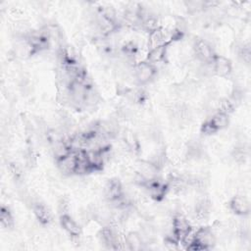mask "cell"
<instances>
[{
    "mask_svg": "<svg viewBox=\"0 0 251 251\" xmlns=\"http://www.w3.org/2000/svg\"><path fill=\"white\" fill-rule=\"evenodd\" d=\"M0 223L5 228H11L14 226V217L10 209L6 206H2L0 210Z\"/></svg>",
    "mask_w": 251,
    "mask_h": 251,
    "instance_id": "cell-18",
    "label": "cell"
},
{
    "mask_svg": "<svg viewBox=\"0 0 251 251\" xmlns=\"http://www.w3.org/2000/svg\"><path fill=\"white\" fill-rule=\"evenodd\" d=\"M229 210L239 217H246L250 213V204L246 197L242 195H235L228 201Z\"/></svg>",
    "mask_w": 251,
    "mask_h": 251,
    "instance_id": "cell-7",
    "label": "cell"
},
{
    "mask_svg": "<svg viewBox=\"0 0 251 251\" xmlns=\"http://www.w3.org/2000/svg\"><path fill=\"white\" fill-rule=\"evenodd\" d=\"M213 75L220 77H226L230 75L232 71V64L229 59L225 56L217 55L212 62Z\"/></svg>",
    "mask_w": 251,
    "mask_h": 251,
    "instance_id": "cell-9",
    "label": "cell"
},
{
    "mask_svg": "<svg viewBox=\"0 0 251 251\" xmlns=\"http://www.w3.org/2000/svg\"><path fill=\"white\" fill-rule=\"evenodd\" d=\"M100 102V95L97 92V90L90 85L87 89L84 102H83V108H95Z\"/></svg>",
    "mask_w": 251,
    "mask_h": 251,
    "instance_id": "cell-16",
    "label": "cell"
},
{
    "mask_svg": "<svg viewBox=\"0 0 251 251\" xmlns=\"http://www.w3.org/2000/svg\"><path fill=\"white\" fill-rule=\"evenodd\" d=\"M125 242L129 250H141L146 244L141 233L137 231H128L125 235Z\"/></svg>",
    "mask_w": 251,
    "mask_h": 251,
    "instance_id": "cell-13",
    "label": "cell"
},
{
    "mask_svg": "<svg viewBox=\"0 0 251 251\" xmlns=\"http://www.w3.org/2000/svg\"><path fill=\"white\" fill-rule=\"evenodd\" d=\"M216 244V237L212 229L202 226L194 231L192 243L187 247L188 250H208Z\"/></svg>",
    "mask_w": 251,
    "mask_h": 251,
    "instance_id": "cell-1",
    "label": "cell"
},
{
    "mask_svg": "<svg viewBox=\"0 0 251 251\" xmlns=\"http://www.w3.org/2000/svg\"><path fill=\"white\" fill-rule=\"evenodd\" d=\"M192 226L185 216L180 213H176L172 220V234L180 243L182 239L191 231Z\"/></svg>",
    "mask_w": 251,
    "mask_h": 251,
    "instance_id": "cell-4",
    "label": "cell"
},
{
    "mask_svg": "<svg viewBox=\"0 0 251 251\" xmlns=\"http://www.w3.org/2000/svg\"><path fill=\"white\" fill-rule=\"evenodd\" d=\"M147 195L154 201H162L169 192V185L167 182H163L157 178L150 179L143 187Z\"/></svg>",
    "mask_w": 251,
    "mask_h": 251,
    "instance_id": "cell-5",
    "label": "cell"
},
{
    "mask_svg": "<svg viewBox=\"0 0 251 251\" xmlns=\"http://www.w3.org/2000/svg\"><path fill=\"white\" fill-rule=\"evenodd\" d=\"M59 222L62 228L73 238H78L81 234L80 225L69 214H61L59 217Z\"/></svg>",
    "mask_w": 251,
    "mask_h": 251,
    "instance_id": "cell-8",
    "label": "cell"
},
{
    "mask_svg": "<svg viewBox=\"0 0 251 251\" xmlns=\"http://www.w3.org/2000/svg\"><path fill=\"white\" fill-rule=\"evenodd\" d=\"M167 47H168V44H165V45H161V46L149 49L146 54L145 61H147L151 64H154V65L162 62L166 57Z\"/></svg>",
    "mask_w": 251,
    "mask_h": 251,
    "instance_id": "cell-14",
    "label": "cell"
},
{
    "mask_svg": "<svg viewBox=\"0 0 251 251\" xmlns=\"http://www.w3.org/2000/svg\"><path fill=\"white\" fill-rule=\"evenodd\" d=\"M125 194L124 186L118 178H112L107 181L104 186V196L106 200L111 204L120 200Z\"/></svg>",
    "mask_w": 251,
    "mask_h": 251,
    "instance_id": "cell-6",
    "label": "cell"
},
{
    "mask_svg": "<svg viewBox=\"0 0 251 251\" xmlns=\"http://www.w3.org/2000/svg\"><path fill=\"white\" fill-rule=\"evenodd\" d=\"M185 7L189 13H197L204 10V1H188L185 2Z\"/></svg>",
    "mask_w": 251,
    "mask_h": 251,
    "instance_id": "cell-21",
    "label": "cell"
},
{
    "mask_svg": "<svg viewBox=\"0 0 251 251\" xmlns=\"http://www.w3.org/2000/svg\"><path fill=\"white\" fill-rule=\"evenodd\" d=\"M200 130H201V133H203L204 135H212L214 133H217V130L214 128V126H212V124L208 119L202 124Z\"/></svg>",
    "mask_w": 251,
    "mask_h": 251,
    "instance_id": "cell-22",
    "label": "cell"
},
{
    "mask_svg": "<svg viewBox=\"0 0 251 251\" xmlns=\"http://www.w3.org/2000/svg\"><path fill=\"white\" fill-rule=\"evenodd\" d=\"M55 162H56L58 170L62 174H64L66 176L75 175L76 164H77V157H76L75 152H71L67 156H65L61 159L55 160Z\"/></svg>",
    "mask_w": 251,
    "mask_h": 251,
    "instance_id": "cell-10",
    "label": "cell"
},
{
    "mask_svg": "<svg viewBox=\"0 0 251 251\" xmlns=\"http://www.w3.org/2000/svg\"><path fill=\"white\" fill-rule=\"evenodd\" d=\"M31 209L32 213L35 217V219L39 222L42 226H49L52 222V214L48 207L39 201H33L31 203Z\"/></svg>",
    "mask_w": 251,
    "mask_h": 251,
    "instance_id": "cell-11",
    "label": "cell"
},
{
    "mask_svg": "<svg viewBox=\"0 0 251 251\" xmlns=\"http://www.w3.org/2000/svg\"><path fill=\"white\" fill-rule=\"evenodd\" d=\"M214 128L218 131L225 129L227 127L229 124V115L222 113V112H215L211 118L208 119Z\"/></svg>",
    "mask_w": 251,
    "mask_h": 251,
    "instance_id": "cell-15",
    "label": "cell"
},
{
    "mask_svg": "<svg viewBox=\"0 0 251 251\" xmlns=\"http://www.w3.org/2000/svg\"><path fill=\"white\" fill-rule=\"evenodd\" d=\"M192 48L196 60L201 64H212L217 56L212 45L204 39H196Z\"/></svg>",
    "mask_w": 251,
    "mask_h": 251,
    "instance_id": "cell-3",
    "label": "cell"
},
{
    "mask_svg": "<svg viewBox=\"0 0 251 251\" xmlns=\"http://www.w3.org/2000/svg\"><path fill=\"white\" fill-rule=\"evenodd\" d=\"M123 141L126 147L132 153H135L139 150V143L135 134L130 130H126L123 133Z\"/></svg>",
    "mask_w": 251,
    "mask_h": 251,
    "instance_id": "cell-17",
    "label": "cell"
},
{
    "mask_svg": "<svg viewBox=\"0 0 251 251\" xmlns=\"http://www.w3.org/2000/svg\"><path fill=\"white\" fill-rule=\"evenodd\" d=\"M211 201L208 197H201L199 198L194 206L193 209V216L196 219V221H204L208 218L210 211H211Z\"/></svg>",
    "mask_w": 251,
    "mask_h": 251,
    "instance_id": "cell-12",
    "label": "cell"
},
{
    "mask_svg": "<svg viewBox=\"0 0 251 251\" xmlns=\"http://www.w3.org/2000/svg\"><path fill=\"white\" fill-rule=\"evenodd\" d=\"M231 157L232 159L236 162V163H239V164H242L246 161L247 157H248V152H247V149H245L244 145H239V146H236L232 153H231Z\"/></svg>",
    "mask_w": 251,
    "mask_h": 251,
    "instance_id": "cell-19",
    "label": "cell"
},
{
    "mask_svg": "<svg viewBox=\"0 0 251 251\" xmlns=\"http://www.w3.org/2000/svg\"><path fill=\"white\" fill-rule=\"evenodd\" d=\"M133 77L138 84L144 85L149 83L157 74L156 65L147 61H142L133 66Z\"/></svg>",
    "mask_w": 251,
    "mask_h": 251,
    "instance_id": "cell-2",
    "label": "cell"
},
{
    "mask_svg": "<svg viewBox=\"0 0 251 251\" xmlns=\"http://www.w3.org/2000/svg\"><path fill=\"white\" fill-rule=\"evenodd\" d=\"M238 57L241 59V61L246 64L249 65L250 61H251V49H250V45L249 44H243L240 47H238V51H237Z\"/></svg>",
    "mask_w": 251,
    "mask_h": 251,
    "instance_id": "cell-20",
    "label": "cell"
}]
</instances>
